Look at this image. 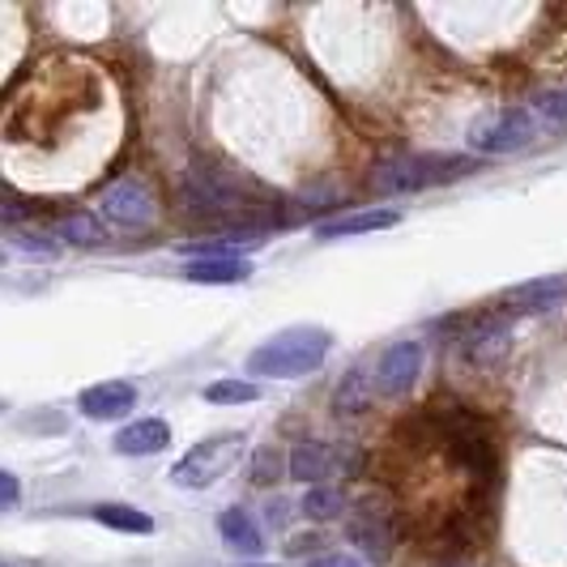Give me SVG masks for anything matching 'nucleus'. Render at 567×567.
<instances>
[{"label":"nucleus","mask_w":567,"mask_h":567,"mask_svg":"<svg viewBox=\"0 0 567 567\" xmlns=\"http://www.w3.org/2000/svg\"><path fill=\"white\" fill-rule=\"evenodd\" d=\"M564 299H567V278L550 274V278H534V282L512 286L499 303H504V316H512V312L525 316V312H546V308H555V303H564Z\"/></svg>","instance_id":"10"},{"label":"nucleus","mask_w":567,"mask_h":567,"mask_svg":"<svg viewBox=\"0 0 567 567\" xmlns=\"http://www.w3.org/2000/svg\"><path fill=\"white\" fill-rule=\"evenodd\" d=\"M94 520L107 525V529H120V534H150V529H154V520H150L145 512L128 508V504H99V508H94Z\"/></svg>","instance_id":"17"},{"label":"nucleus","mask_w":567,"mask_h":567,"mask_svg":"<svg viewBox=\"0 0 567 567\" xmlns=\"http://www.w3.org/2000/svg\"><path fill=\"white\" fill-rule=\"evenodd\" d=\"M99 214L120 230H145L150 223H154V214H158V200H154V193H150L145 179L128 175V179H115V184L103 188Z\"/></svg>","instance_id":"6"},{"label":"nucleus","mask_w":567,"mask_h":567,"mask_svg":"<svg viewBox=\"0 0 567 567\" xmlns=\"http://www.w3.org/2000/svg\"><path fill=\"white\" fill-rule=\"evenodd\" d=\"M312 567H359L354 559H346V555H329V559H316Z\"/></svg>","instance_id":"26"},{"label":"nucleus","mask_w":567,"mask_h":567,"mask_svg":"<svg viewBox=\"0 0 567 567\" xmlns=\"http://www.w3.org/2000/svg\"><path fill=\"white\" fill-rule=\"evenodd\" d=\"M398 227V214L393 209H368V214H346L338 223H324L320 239H346V235H368V230H389Z\"/></svg>","instance_id":"14"},{"label":"nucleus","mask_w":567,"mask_h":567,"mask_svg":"<svg viewBox=\"0 0 567 567\" xmlns=\"http://www.w3.org/2000/svg\"><path fill=\"white\" fill-rule=\"evenodd\" d=\"M171 444V426L163 419H137L115 435V453L120 456H154Z\"/></svg>","instance_id":"12"},{"label":"nucleus","mask_w":567,"mask_h":567,"mask_svg":"<svg viewBox=\"0 0 567 567\" xmlns=\"http://www.w3.org/2000/svg\"><path fill=\"white\" fill-rule=\"evenodd\" d=\"M218 529H223V538H227L235 550H244V555H260V550H265V538H260L256 520L244 508L223 512V516H218Z\"/></svg>","instance_id":"16"},{"label":"nucleus","mask_w":567,"mask_h":567,"mask_svg":"<svg viewBox=\"0 0 567 567\" xmlns=\"http://www.w3.org/2000/svg\"><path fill=\"white\" fill-rule=\"evenodd\" d=\"M470 163L465 158H440V154H414V158H398L389 167L375 171V193H419L426 184H440V179H453L465 175Z\"/></svg>","instance_id":"5"},{"label":"nucleus","mask_w":567,"mask_h":567,"mask_svg":"<svg viewBox=\"0 0 567 567\" xmlns=\"http://www.w3.org/2000/svg\"><path fill=\"white\" fill-rule=\"evenodd\" d=\"M534 112H538L546 133H567V90L538 99V103H534Z\"/></svg>","instance_id":"21"},{"label":"nucleus","mask_w":567,"mask_h":567,"mask_svg":"<svg viewBox=\"0 0 567 567\" xmlns=\"http://www.w3.org/2000/svg\"><path fill=\"white\" fill-rule=\"evenodd\" d=\"M333 405H338V414H359L368 405V375L363 371H350L346 384L338 389V398H333Z\"/></svg>","instance_id":"20"},{"label":"nucleus","mask_w":567,"mask_h":567,"mask_svg":"<svg viewBox=\"0 0 567 567\" xmlns=\"http://www.w3.org/2000/svg\"><path fill=\"white\" fill-rule=\"evenodd\" d=\"M244 449H248V435L244 431H218V435L200 440L197 449H188V453L171 465V483L184 486V491H205V486H214L218 478H227L230 470L239 465Z\"/></svg>","instance_id":"3"},{"label":"nucleus","mask_w":567,"mask_h":567,"mask_svg":"<svg viewBox=\"0 0 567 567\" xmlns=\"http://www.w3.org/2000/svg\"><path fill=\"white\" fill-rule=\"evenodd\" d=\"M354 461L359 456L350 453V449H329L320 440H303L290 453V478L295 483H320V478H329L338 470H354Z\"/></svg>","instance_id":"9"},{"label":"nucleus","mask_w":567,"mask_h":567,"mask_svg":"<svg viewBox=\"0 0 567 567\" xmlns=\"http://www.w3.org/2000/svg\"><path fill=\"white\" fill-rule=\"evenodd\" d=\"M303 512L316 516V520H329V516H338L341 512V491H308V499H303Z\"/></svg>","instance_id":"22"},{"label":"nucleus","mask_w":567,"mask_h":567,"mask_svg":"<svg viewBox=\"0 0 567 567\" xmlns=\"http://www.w3.org/2000/svg\"><path fill=\"white\" fill-rule=\"evenodd\" d=\"M56 235L64 239V244H82V248H90V244L103 239V227H99L94 218H85V214H69V218H60Z\"/></svg>","instance_id":"19"},{"label":"nucleus","mask_w":567,"mask_h":567,"mask_svg":"<svg viewBox=\"0 0 567 567\" xmlns=\"http://www.w3.org/2000/svg\"><path fill=\"white\" fill-rule=\"evenodd\" d=\"M333 350V333L320 324H295L282 329L265 346H256L248 359V375H274V380H290V375H308L316 371Z\"/></svg>","instance_id":"1"},{"label":"nucleus","mask_w":567,"mask_h":567,"mask_svg":"<svg viewBox=\"0 0 567 567\" xmlns=\"http://www.w3.org/2000/svg\"><path fill=\"white\" fill-rule=\"evenodd\" d=\"M0 491H4V508H18V478L0 474Z\"/></svg>","instance_id":"25"},{"label":"nucleus","mask_w":567,"mask_h":567,"mask_svg":"<svg viewBox=\"0 0 567 567\" xmlns=\"http://www.w3.org/2000/svg\"><path fill=\"white\" fill-rule=\"evenodd\" d=\"M256 398H260V389L252 380H214L205 389V401H214V405H248Z\"/></svg>","instance_id":"18"},{"label":"nucleus","mask_w":567,"mask_h":567,"mask_svg":"<svg viewBox=\"0 0 567 567\" xmlns=\"http://www.w3.org/2000/svg\"><path fill=\"white\" fill-rule=\"evenodd\" d=\"M269 525H274V529H282V525H286V504H274V508H269Z\"/></svg>","instance_id":"27"},{"label":"nucleus","mask_w":567,"mask_h":567,"mask_svg":"<svg viewBox=\"0 0 567 567\" xmlns=\"http://www.w3.org/2000/svg\"><path fill=\"white\" fill-rule=\"evenodd\" d=\"M346 534H350V542H354V546H359L368 559H389V555H393V542H398L393 512L380 508L375 499H363L359 508L350 512Z\"/></svg>","instance_id":"7"},{"label":"nucleus","mask_w":567,"mask_h":567,"mask_svg":"<svg viewBox=\"0 0 567 567\" xmlns=\"http://www.w3.org/2000/svg\"><path fill=\"white\" fill-rule=\"evenodd\" d=\"M419 371H423V341H398L384 350V359L375 368V389L384 398H401L414 389Z\"/></svg>","instance_id":"8"},{"label":"nucleus","mask_w":567,"mask_h":567,"mask_svg":"<svg viewBox=\"0 0 567 567\" xmlns=\"http://www.w3.org/2000/svg\"><path fill=\"white\" fill-rule=\"evenodd\" d=\"M85 419H120V414H128L133 405H137V389L133 384H124V380H107V384H94V389H85L82 398H78Z\"/></svg>","instance_id":"11"},{"label":"nucleus","mask_w":567,"mask_h":567,"mask_svg":"<svg viewBox=\"0 0 567 567\" xmlns=\"http://www.w3.org/2000/svg\"><path fill=\"white\" fill-rule=\"evenodd\" d=\"M508 316H483L470 333H465V350H470V359H491V354H499L504 346H508Z\"/></svg>","instance_id":"13"},{"label":"nucleus","mask_w":567,"mask_h":567,"mask_svg":"<svg viewBox=\"0 0 567 567\" xmlns=\"http://www.w3.org/2000/svg\"><path fill=\"white\" fill-rule=\"evenodd\" d=\"M252 274L248 260H188L184 278L200 286H230V282H244Z\"/></svg>","instance_id":"15"},{"label":"nucleus","mask_w":567,"mask_h":567,"mask_svg":"<svg viewBox=\"0 0 567 567\" xmlns=\"http://www.w3.org/2000/svg\"><path fill=\"white\" fill-rule=\"evenodd\" d=\"M274 474H278V456L269 453V449H265V453L256 456V470H252V483H274Z\"/></svg>","instance_id":"24"},{"label":"nucleus","mask_w":567,"mask_h":567,"mask_svg":"<svg viewBox=\"0 0 567 567\" xmlns=\"http://www.w3.org/2000/svg\"><path fill=\"white\" fill-rule=\"evenodd\" d=\"M13 248L18 252H34V256H56V244L48 235H13Z\"/></svg>","instance_id":"23"},{"label":"nucleus","mask_w":567,"mask_h":567,"mask_svg":"<svg viewBox=\"0 0 567 567\" xmlns=\"http://www.w3.org/2000/svg\"><path fill=\"white\" fill-rule=\"evenodd\" d=\"M260 193V184L235 171L209 167V163H193L184 171V205L197 214H214V218H244L248 209H256L252 197Z\"/></svg>","instance_id":"2"},{"label":"nucleus","mask_w":567,"mask_h":567,"mask_svg":"<svg viewBox=\"0 0 567 567\" xmlns=\"http://www.w3.org/2000/svg\"><path fill=\"white\" fill-rule=\"evenodd\" d=\"M546 133L542 128V120L534 107H508V112H495L478 120L474 128H470V145L478 150V154H512V150H525V145H534Z\"/></svg>","instance_id":"4"}]
</instances>
